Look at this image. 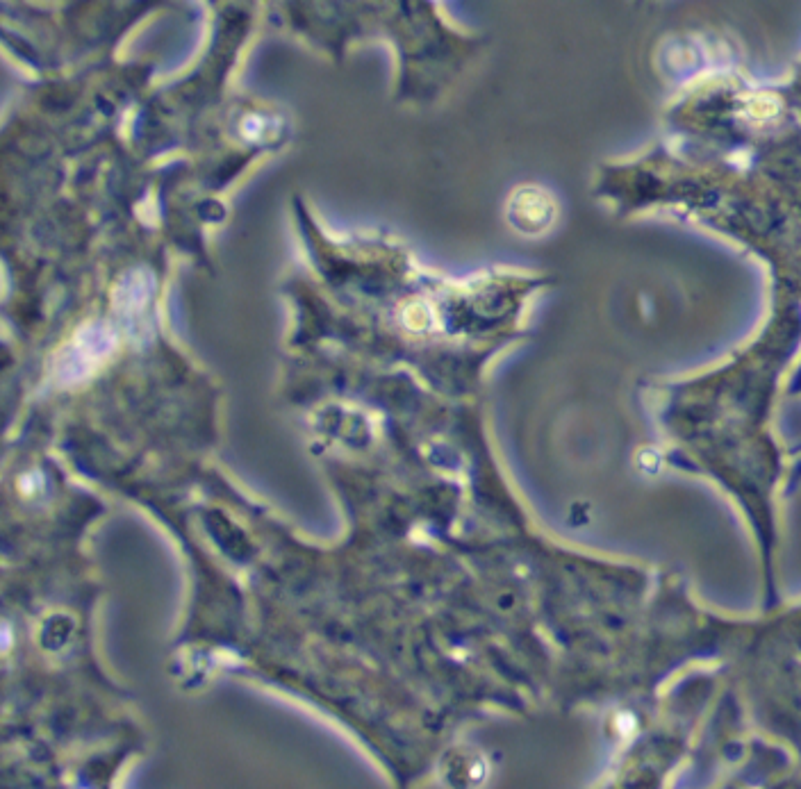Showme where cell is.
Listing matches in <instances>:
<instances>
[{"label":"cell","instance_id":"6da1fadb","mask_svg":"<svg viewBox=\"0 0 801 789\" xmlns=\"http://www.w3.org/2000/svg\"><path fill=\"white\" fill-rule=\"evenodd\" d=\"M112 351H114V332L103 326V323L87 326L76 339H73V344L60 355V362H57V376L64 382H78L82 378H87Z\"/></svg>","mask_w":801,"mask_h":789},{"label":"cell","instance_id":"7a4b0ae2","mask_svg":"<svg viewBox=\"0 0 801 789\" xmlns=\"http://www.w3.org/2000/svg\"><path fill=\"white\" fill-rule=\"evenodd\" d=\"M117 312L130 332L146 326V312L153 301V278L146 271H132L117 287Z\"/></svg>","mask_w":801,"mask_h":789}]
</instances>
